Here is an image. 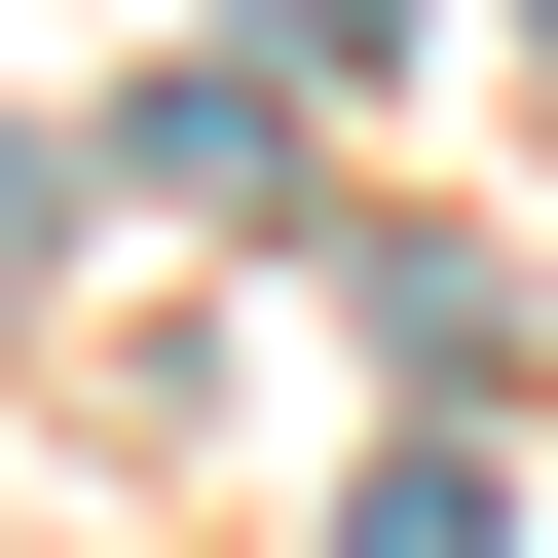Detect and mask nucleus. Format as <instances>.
<instances>
[{
    "label": "nucleus",
    "instance_id": "obj_1",
    "mask_svg": "<svg viewBox=\"0 0 558 558\" xmlns=\"http://www.w3.org/2000/svg\"><path fill=\"white\" fill-rule=\"evenodd\" d=\"M336 558H521V521H484V447H410V484H373Z\"/></svg>",
    "mask_w": 558,
    "mask_h": 558
},
{
    "label": "nucleus",
    "instance_id": "obj_2",
    "mask_svg": "<svg viewBox=\"0 0 558 558\" xmlns=\"http://www.w3.org/2000/svg\"><path fill=\"white\" fill-rule=\"evenodd\" d=\"M260 38H299V75H336V38H373V0H260Z\"/></svg>",
    "mask_w": 558,
    "mask_h": 558
}]
</instances>
